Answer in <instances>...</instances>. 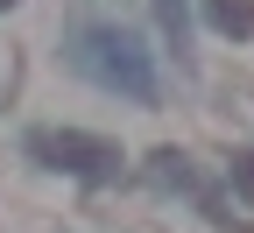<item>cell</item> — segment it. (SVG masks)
I'll return each instance as SVG.
<instances>
[{
    "label": "cell",
    "mask_w": 254,
    "mask_h": 233,
    "mask_svg": "<svg viewBox=\"0 0 254 233\" xmlns=\"http://www.w3.org/2000/svg\"><path fill=\"white\" fill-rule=\"evenodd\" d=\"M0 7H14V0H0Z\"/></svg>",
    "instance_id": "5"
},
{
    "label": "cell",
    "mask_w": 254,
    "mask_h": 233,
    "mask_svg": "<svg viewBox=\"0 0 254 233\" xmlns=\"http://www.w3.org/2000/svg\"><path fill=\"white\" fill-rule=\"evenodd\" d=\"M212 28H226V36H254V0H205Z\"/></svg>",
    "instance_id": "3"
},
{
    "label": "cell",
    "mask_w": 254,
    "mask_h": 233,
    "mask_svg": "<svg viewBox=\"0 0 254 233\" xmlns=\"http://www.w3.org/2000/svg\"><path fill=\"white\" fill-rule=\"evenodd\" d=\"M71 57H78V71L92 85L127 92V99H155V64H148V50L127 36V28H85Z\"/></svg>",
    "instance_id": "1"
},
{
    "label": "cell",
    "mask_w": 254,
    "mask_h": 233,
    "mask_svg": "<svg viewBox=\"0 0 254 233\" xmlns=\"http://www.w3.org/2000/svg\"><path fill=\"white\" fill-rule=\"evenodd\" d=\"M226 177H233V191L247 198V205H254V149H240V155L226 162Z\"/></svg>",
    "instance_id": "4"
},
{
    "label": "cell",
    "mask_w": 254,
    "mask_h": 233,
    "mask_svg": "<svg viewBox=\"0 0 254 233\" xmlns=\"http://www.w3.org/2000/svg\"><path fill=\"white\" fill-rule=\"evenodd\" d=\"M28 155L50 162V170H71V177H113L120 170V149L99 135H78V127H43L28 135Z\"/></svg>",
    "instance_id": "2"
}]
</instances>
